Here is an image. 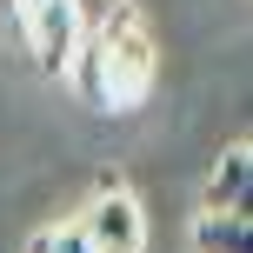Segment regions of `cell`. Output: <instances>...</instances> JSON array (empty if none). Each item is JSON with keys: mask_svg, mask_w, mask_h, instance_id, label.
<instances>
[{"mask_svg": "<svg viewBox=\"0 0 253 253\" xmlns=\"http://www.w3.org/2000/svg\"><path fill=\"white\" fill-rule=\"evenodd\" d=\"M80 240H87L93 253H140L147 247V213H140L133 193L107 187L87 200V213H80Z\"/></svg>", "mask_w": 253, "mask_h": 253, "instance_id": "obj_2", "label": "cell"}, {"mask_svg": "<svg viewBox=\"0 0 253 253\" xmlns=\"http://www.w3.org/2000/svg\"><path fill=\"white\" fill-rule=\"evenodd\" d=\"M193 253H253L247 247V213H200L193 220Z\"/></svg>", "mask_w": 253, "mask_h": 253, "instance_id": "obj_5", "label": "cell"}, {"mask_svg": "<svg viewBox=\"0 0 253 253\" xmlns=\"http://www.w3.org/2000/svg\"><path fill=\"white\" fill-rule=\"evenodd\" d=\"M74 53H80V87H87L107 114L133 107L140 93L153 87V53H147V34H140L133 20H107L100 34H93L87 47H74Z\"/></svg>", "mask_w": 253, "mask_h": 253, "instance_id": "obj_1", "label": "cell"}, {"mask_svg": "<svg viewBox=\"0 0 253 253\" xmlns=\"http://www.w3.org/2000/svg\"><path fill=\"white\" fill-rule=\"evenodd\" d=\"M247 180H253V153H247V140H233L207 173L200 213H247Z\"/></svg>", "mask_w": 253, "mask_h": 253, "instance_id": "obj_4", "label": "cell"}, {"mask_svg": "<svg viewBox=\"0 0 253 253\" xmlns=\"http://www.w3.org/2000/svg\"><path fill=\"white\" fill-rule=\"evenodd\" d=\"M27 253H93V247L80 240V227H53V233H40Z\"/></svg>", "mask_w": 253, "mask_h": 253, "instance_id": "obj_6", "label": "cell"}, {"mask_svg": "<svg viewBox=\"0 0 253 253\" xmlns=\"http://www.w3.org/2000/svg\"><path fill=\"white\" fill-rule=\"evenodd\" d=\"M20 27H27V40H34V53H40L47 74H67V67H74V47H80L74 0H20Z\"/></svg>", "mask_w": 253, "mask_h": 253, "instance_id": "obj_3", "label": "cell"}]
</instances>
